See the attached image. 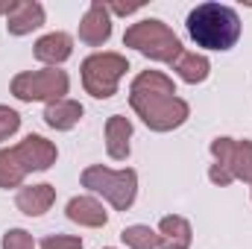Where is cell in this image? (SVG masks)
<instances>
[{"mask_svg": "<svg viewBox=\"0 0 252 249\" xmlns=\"http://www.w3.org/2000/svg\"><path fill=\"white\" fill-rule=\"evenodd\" d=\"M129 103L135 115L153 132H170L188 121L190 109L185 100L176 97V85L161 70H144L132 79Z\"/></svg>", "mask_w": 252, "mask_h": 249, "instance_id": "obj_1", "label": "cell"}, {"mask_svg": "<svg viewBox=\"0 0 252 249\" xmlns=\"http://www.w3.org/2000/svg\"><path fill=\"white\" fill-rule=\"evenodd\" d=\"M185 27L196 47L205 50H232L241 38V18L232 6L223 3H199L190 9Z\"/></svg>", "mask_w": 252, "mask_h": 249, "instance_id": "obj_2", "label": "cell"}, {"mask_svg": "<svg viewBox=\"0 0 252 249\" xmlns=\"http://www.w3.org/2000/svg\"><path fill=\"white\" fill-rule=\"evenodd\" d=\"M124 44L132 47V50H138V53H144L153 62H164V64H173L182 56L179 35L164 21H156V18H147V21L132 24L124 32Z\"/></svg>", "mask_w": 252, "mask_h": 249, "instance_id": "obj_3", "label": "cell"}, {"mask_svg": "<svg viewBox=\"0 0 252 249\" xmlns=\"http://www.w3.org/2000/svg\"><path fill=\"white\" fill-rule=\"evenodd\" d=\"M211 156H214V164L208 170V179L214 185H232L235 179H244L252 185V141L214 138Z\"/></svg>", "mask_w": 252, "mask_h": 249, "instance_id": "obj_4", "label": "cell"}, {"mask_svg": "<svg viewBox=\"0 0 252 249\" xmlns=\"http://www.w3.org/2000/svg\"><path fill=\"white\" fill-rule=\"evenodd\" d=\"M82 187L103 193L115 205V211H126V208H132L135 193H138V173L129 167L126 170H109L103 164H91L82 170Z\"/></svg>", "mask_w": 252, "mask_h": 249, "instance_id": "obj_5", "label": "cell"}, {"mask_svg": "<svg viewBox=\"0 0 252 249\" xmlns=\"http://www.w3.org/2000/svg\"><path fill=\"white\" fill-rule=\"evenodd\" d=\"M129 70V62L121 53H91L82 62V85L91 97L109 100L118 91V82Z\"/></svg>", "mask_w": 252, "mask_h": 249, "instance_id": "obj_6", "label": "cell"}, {"mask_svg": "<svg viewBox=\"0 0 252 249\" xmlns=\"http://www.w3.org/2000/svg\"><path fill=\"white\" fill-rule=\"evenodd\" d=\"M70 88V79L67 73L59 67H44V70H24L12 79V94L24 103H35V100H47V103H56L64 100Z\"/></svg>", "mask_w": 252, "mask_h": 249, "instance_id": "obj_7", "label": "cell"}, {"mask_svg": "<svg viewBox=\"0 0 252 249\" xmlns=\"http://www.w3.org/2000/svg\"><path fill=\"white\" fill-rule=\"evenodd\" d=\"M112 38V12L103 0H94L79 21V41L88 47H100Z\"/></svg>", "mask_w": 252, "mask_h": 249, "instance_id": "obj_8", "label": "cell"}, {"mask_svg": "<svg viewBox=\"0 0 252 249\" xmlns=\"http://www.w3.org/2000/svg\"><path fill=\"white\" fill-rule=\"evenodd\" d=\"M15 150V156H18V161L27 167V173H32V170H47L50 164H56V147L47 141V138H41V135H27L18 147H12Z\"/></svg>", "mask_w": 252, "mask_h": 249, "instance_id": "obj_9", "label": "cell"}, {"mask_svg": "<svg viewBox=\"0 0 252 249\" xmlns=\"http://www.w3.org/2000/svg\"><path fill=\"white\" fill-rule=\"evenodd\" d=\"M64 214H67V220H73V223H79V226H88V229H100V226L109 223L106 208H103L94 196H73V199L67 202Z\"/></svg>", "mask_w": 252, "mask_h": 249, "instance_id": "obj_10", "label": "cell"}, {"mask_svg": "<svg viewBox=\"0 0 252 249\" xmlns=\"http://www.w3.org/2000/svg\"><path fill=\"white\" fill-rule=\"evenodd\" d=\"M53 199H56L53 185H27V187L18 190L15 205H18V211L27 214V217H41L44 211H50Z\"/></svg>", "mask_w": 252, "mask_h": 249, "instance_id": "obj_11", "label": "cell"}, {"mask_svg": "<svg viewBox=\"0 0 252 249\" xmlns=\"http://www.w3.org/2000/svg\"><path fill=\"white\" fill-rule=\"evenodd\" d=\"M70 53H73V38L67 32H47L35 41V59L50 64V67L70 59Z\"/></svg>", "mask_w": 252, "mask_h": 249, "instance_id": "obj_12", "label": "cell"}, {"mask_svg": "<svg viewBox=\"0 0 252 249\" xmlns=\"http://www.w3.org/2000/svg\"><path fill=\"white\" fill-rule=\"evenodd\" d=\"M44 24V6L35 0H18L15 12L6 18V30L12 35H27Z\"/></svg>", "mask_w": 252, "mask_h": 249, "instance_id": "obj_13", "label": "cell"}, {"mask_svg": "<svg viewBox=\"0 0 252 249\" xmlns=\"http://www.w3.org/2000/svg\"><path fill=\"white\" fill-rule=\"evenodd\" d=\"M190 238H193V232L185 217H179V214L161 217V223H158V241H161L158 247L161 249H188Z\"/></svg>", "mask_w": 252, "mask_h": 249, "instance_id": "obj_14", "label": "cell"}, {"mask_svg": "<svg viewBox=\"0 0 252 249\" xmlns=\"http://www.w3.org/2000/svg\"><path fill=\"white\" fill-rule=\"evenodd\" d=\"M129 138H132V124L124 115H112L106 121V150L115 161L129 158Z\"/></svg>", "mask_w": 252, "mask_h": 249, "instance_id": "obj_15", "label": "cell"}, {"mask_svg": "<svg viewBox=\"0 0 252 249\" xmlns=\"http://www.w3.org/2000/svg\"><path fill=\"white\" fill-rule=\"evenodd\" d=\"M82 115H85V109L76 103V100H56V103H47V109H44V124L50 126V129H59V132H67V129H73V126L82 121Z\"/></svg>", "mask_w": 252, "mask_h": 249, "instance_id": "obj_16", "label": "cell"}, {"mask_svg": "<svg viewBox=\"0 0 252 249\" xmlns=\"http://www.w3.org/2000/svg\"><path fill=\"white\" fill-rule=\"evenodd\" d=\"M173 70L179 73V79H185V82H190V85H196V82H205V79H208L211 62H208L202 53L182 50V56L173 62Z\"/></svg>", "mask_w": 252, "mask_h": 249, "instance_id": "obj_17", "label": "cell"}, {"mask_svg": "<svg viewBox=\"0 0 252 249\" xmlns=\"http://www.w3.org/2000/svg\"><path fill=\"white\" fill-rule=\"evenodd\" d=\"M24 176H27V167L18 161V156H15V150L9 147H3L0 150V187H21L24 182Z\"/></svg>", "mask_w": 252, "mask_h": 249, "instance_id": "obj_18", "label": "cell"}, {"mask_svg": "<svg viewBox=\"0 0 252 249\" xmlns=\"http://www.w3.org/2000/svg\"><path fill=\"white\" fill-rule=\"evenodd\" d=\"M121 241L129 249H158V232H153L150 226H129L121 232Z\"/></svg>", "mask_w": 252, "mask_h": 249, "instance_id": "obj_19", "label": "cell"}, {"mask_svg": "<svg viewBox=\"0 0 252 249\" xmlns=\"http://www.w3.org/2000/svg\"><path fill=\"white\" fill-rule=\"evenodd\" d=\"M21 129V115L9 106H0V141H9Z\"/></svg>", "mask_w": 252, "mask_h": 249, "instance_id": "obj_20", "label": "cell"}, {"mask_svg": "<svg viewBox=\"0 0 252 249\" xmlns=\"http://www.w3.org/2000/svg\"><path fill=\"white\" fill-rule=\"evenodd\" d=\"M3 249H32V235L24 229H9L3 235Z\"/></svg>", "mask_w": 252, "mask_h": 249, "instance_id": "obj_21", "label": "cell"}, {"mask_svg": "<svg viewBox=\"0 0 252 249\" xmlns=\"http://www.w3.org/2000/svg\"><path fill=\"white\" fill-rule=\"evenodd\" d=\"M41 249H82V241L73 235H50L41 241Z\"/></svg>", "mask_w": 252, "mask_h": 249, "instance_id": "obj_22", "label": "cell"}, {"mask_svg": "<svg viewBox=\"0 0 252 249\" xmlns=\"http://www.w3.org/2000/svg\"><path fill=\"white\" fill-rule=\"evenodd\" d=\"M15 6H18V0H6V3H0V15H6V18H9V15L15 12Z\"/></svg>", "mask_w": 252, "mask_h": 249, "instance_id": "obj_23", "label": "cell"}]
</instances>
